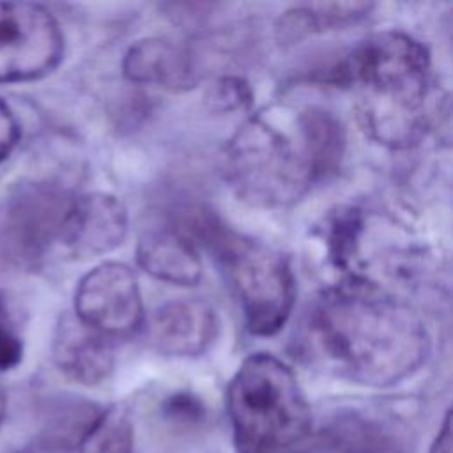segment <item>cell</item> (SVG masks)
I'll return each instance as SVG.
<instances>
[{
	"instance_id": "6da1fadb",
	"label": "cell",
	"mask_w": 453,
	"mask_h": 453,
	"mask_svg": "<svg viewBox=\"0 0 453 453\" xmlns=\"http://www.w3.org/2000/svg\"><path fill=\"white\" fill-rule=\"evenodd\" d=\"M311 331L333 372L373 388L403 380L425 363L430 350L421 319L359 278L324 292L311 315Z\"/></svg>"
},
{
	"instance_id": "7a4b0ae2",
	"label": "cell",
	"mask_w": 453,
	"mask_h": 453,
	"mask_svg": "<svg viewBox=\"0 0 453 453\" xmlns=\"http://www.w3.org/2000/svg\"><path fill=\"white\" fill-rule=\"evenodd\" d=\"M334 76L356 92L363 129L379 143H416L428 122L430 57L414 37L384 30L361 41Z\"/></svg>"
},
{
	"instance_id": "3957f363",
	"label": "cell",
	"mask_w": 453,
	"mask_h": 453,
	"mask_svg": "<svg viewBox=\"0 0 453 453\" xmlns=\"http://www.w3.org/2000/svg\"><path fill=\"white\" fill-rule=\"evenodd\" d=\"M225 175L237 196L258 207H285L320 180L303 110L258 111L226 143Z\"/></svg>"
},
{
	"instance_id": "277c9868",
	"label": "cell",
	"mask_w": 453,
	"mask_h": 453,
	"mask_svg": "<svg viewBox=\"0 0 453 453\" xmlns=\"http://www.w3.org/2000/svg\"><path fill=\"white\" fill-rule=\"evenodd\" d=\"M237 453H283L310 435L311 411L294 372L271 354H251L226 389Z\"/></svg>"
},
{
	"instance_id": "5b68a950",
	"label": "cell",
	"mask_w": 453,
	"mask_h": 453,
	"mask_svg": "<svg viewBox=\"0 0 453 453\" xmlns=\"http://www.w3.org/2000/svg\"><path fill=\"white\" fill-rule=\"evenodd\" d=\"M189 228L219 262L239 299L246 327L258 336L278 333L296 297L287 258L267 244L230 230L209 212L196 214Z\"/></svg>"
},
{
	"instance_id": "8992f818",
	"label": "cell",
	"mask_w": 453,
	"mask_h": 453,
	"mask_svg": "<svg viewBox=\"0 0 453 453\" xmlns=\"http://www.w3.org/2000/svg\"><path fill=\"white\" fill-rule=\"evenodd\" d=\"M64 57L55 16L32 2H0V83L34 81L53 73Z\"/></svg>"
},
{
	"instance_id": "52a82bcc",
	"label": "cell",
	"mask_w": 453,
	"mask_h": 453,
	"mask_svg": "<svg viewBox=\"0 0 453 453\" xmlns=\"http://www.w3.org/2000/svg\"><path fill=\"white\" fill-rule=\"evenodd\" d=\"M74 315L111 340L136 333L143 303L133 269L122 262H103L90 269L76 287Z\"/></svg>"
},
{
	"instance_id": "ba28073f",
	"label": "cell",
	"mask_w": 453,
	"mask_h": 453,
	"mask_svg": "<svg viewBox=\"0 0 453 453\" xmlns=\"http://www.w3.org/2000/svg\"><path fill=\"white\" fill-rule=\"evenodd\" d=\"M127 234V212L111 195L73 196L58 241L71 257L90 258L119 248Z\"/></svg>"
},
{
	"instance_id": "9c48e42d",
	"label": "cell",
	"mask_w": 453,
	"mask_h": 453,
	"mask_svg": "<svg viewBox=\"0 0 453 453\" xmlns=\"http://www.w3.org/2000/svg\"><path fill=\"white\" fill-rule=\"evenodd\" d=\"M218 333L214 308L202 299H175L152 315L150 345L166 356L193 357L203 354Z\"/></svg>"
},
{
	"instance_id": "30bf717a",
	"label": "cell",
	"mask_w": 453,
	"mask_h": 453,
	"mask_svg": "<svg viewBox=\"0 0 453 453\" xmlns=\"http://www.w3.org/2000/svg\"><path fill=\"white\" fill-rule=\"evenodd\" d=\"M53 359L65 377L92 386L104 380L113 370V340L76 315H64L55 331Z\"/></svg>"
},
{
	"instance_id": "8fae6325",
	"label": "cell",
	"mask_w": 453,
	"mask_h": 453,
	"mask_svg": "<svg viewBox=\"0 0 453 453\" xmlns=\"http://www.w3.org/2000/svg\"><path fill=\"white\" fill-rule=\"evenodd\" d=\"M122 67L127 80L166 90H188L198 83L193 55L165 37H147L131 44Z\"/></svg>"
},
{
	"instance_id": "7c38bea8",
	"label": "cell",
	"mask_w": 453,
	"mask_h": 453,
	"mask_svg": "<svg viewBox=\"0 0 453 453\" xmlns=\"http://www.w3.org/2000/svg\"><path fill=\"white\" fill-rule=\"evenodd\" d=\"M140 267L156 280L173 285H196L202 262L195 244L179 230L157 228L145 232L136 246Z\"/></svg>"
},
{
	"instance_id": "4fadbf2b",
	"label": "cell",
	"mask_w": 453,
	"mask_h": 453,
	"mask_svg": "<svg viewBox=\"0 0 453 453\" xmlns=\"http://www.w3.org/2000/svg\"><path fill=\"white\" fill-rule=\"evenodd\" d=\"M373 9L366 2H327V4H301L288 9L276 25V37L283 44L297 42L308 35L329 30H342L356 25Z\"/></svg>"
},
{
	"instance_id": "5bb4252c",
	"label": "cell",
	"mask_w": 453,
	"mask_h": 453,
	"mask_svg": "<svg viewBox=\"0 0 453 453\" xmlns=\"http://www.w3.org/2000/svg\"><path fill=\"white\" fill-rule=\"evenodd\" d=\"M133 425L117 407L101 412L83 434L80 453H133Z\"/></svg>"
},
{
	"instance_id": "9a60e30c",
	"label": "cell",
	"mask_w": 453,
	"mask_h": 453,
	"mask_svg": "<svg viewBox=\"0 0 453 453\" xmlns=\"http://www.w3.org/2000/svg\"><path fill=\"white\" fill-rule=\"evenodd\" d=\"M23 356V340L11 313L7 296L0 290V372L14 368Z\"/></svg>"
},
{
	"instance_id": "2e32d148",
	"label": "cell",
	"mask_w": 453,
	"mask_h": 453,
	"mask_svg": "<svg viewBox=\"0 0 453 453\" xmlns=\"http://www.w3.org/2000/svg\"><path fill=\"white\" fill-rule=\"evenodd\" d=\"M361 228L359 214L356 211H345L331 223V253L338 265H347L350 260V251L354 246V241L357 237V232Z\"/></svg>"
},
{
	"instance_id": "e0dca14e",
	"label": "cell",
	"mask_w": 453,
	"mask_h": 453,
	"mask_svg": "<svg viewBox=\"0 0 453 453\" xmlns=\"http://www.w3.org/2000/svg\"><path fill=\"white\" fill-rule=\"evenodd\" d=\"M207 103L218 111L242 110L251 103V90L239 78H221L209 90Z\"/></svg>"
},
{
	"instance_id": "ac0fdd59",
	"label": "cell",
	"mask_w": 453,
	"mask_h": 453,
	"mask_svg": "<svg viewBox=\"0 0 453 453\" xmlns=\"http://www.w3.org/2000/svg\"><path fill=\"white\" fill-rule=\"evenodd\" d=\"M19 140V126L11 108L0 97V163L12 152Z\"/></svg>"
},
{
	"instance_id": "d6986e66",
	"label": "cell",
	"mask_w": 453,
	"mask_h": 453,
	"mask_svg": "<svg viewBox=\"0 0 453 453\" xmlns=\"http://www.w3.org/2000/svg\"><path fill=\"white\" fill-rule=\"evenodd\" d=\"M451 446H453V439H451V412L448 411L446 416H444L442 426L439 428V432H437V435H435L428 453H453Z\"/></svg>"
},
{
	"instance_id": "ffe728a7",
	"label": "cell",
	"mask_w": 453,
	"mask_h": 453,
	"mask_svg": "<svg viewBox=\"0 0 453 453\" xmlns=\"http://www.w3.org/2000/svg\"><path fill=\"white\" fill-rule=\"evenodd\" d=\"M296 448L297 449H294V446H292V448H288L285 451L287 453H336V449L333 446L326 444V442H317V444L310 446V444H304V439L301 442H297Z\"/></svg>"
},
{
	"instance_id": "44dd1931",
	"label": "cell",
	"mask_w": 453,
	"mask_h": 453,
	"mask_svg": "<svg viewBox=\"0 0 453 453\" xmlns=\"http://www.w3.org/2000/svg\"><path fill=\"white\" fill-rule=\"evenodd\" d=\"M4 412H5V391H4V386H2V380H0V423H2Z\"/></svg>"
}]
</instances>
